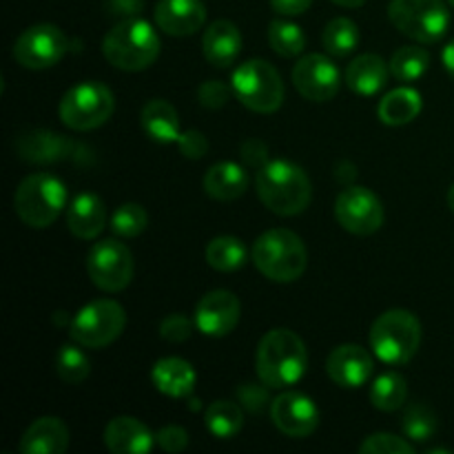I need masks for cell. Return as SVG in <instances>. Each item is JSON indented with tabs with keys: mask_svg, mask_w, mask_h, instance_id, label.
Instances as JSON below:
<instances>
[{
	"mask_svg": "<svg viewBox=\"0 0 454 454\" xmlns=\"http://www.w3.org/2000/svg\"><path fill=\"white\" fill-rule=\"evenodd\" d=\"M309 366L306 344L288 328H273L257 344L255 371L269 388H288L304 377Z\"/></svg>",
	"mask_w": 454,
	"mask_h": 454,
	"instance_id": "1",
	"label": "cell"
},
{
	"mask_svg": "<svg viewBox=\"0 0 454 454\" xmlns=\"http://www.w3.org/2000/svg\"><path fill=\"white\" fill-rule=\"evenodd\" d=\"M255 189L262 204L275 215L293 217L306 211L313 198V186L301 167L291 160H273L257 168Z\"/></svg>",
	"mask_w": 454,
	"mask_h": 454,
	"instance_id": "2",
	"label": "cell"
},
{
	"mask_svg": "<svg viewBox=\"0 0 454 454\" xmlns=\"http://www.w3.org/2000/svg\"><path fill=\"white\" fill-rule=\"evenodd\" d=\"M160 43L158 31L145 18L120 20L102 40V53L120 71H145L158 60Z\"/></svg>",
	"mask_w": 454,
	"mask_h": 454,
	"instance_id": "3",
	"label": "cell"
},
{
	"mask_svg": "<svg viewBox=\"0 0 454 454\" xmlns=\"http://www.w3.org/2000/svg\"><path fill=\"white\" fill-rule=\"evenodd\" d=\"M251 260L270 282L291 284L304 275L309 253L297 233L288 229H270L253 242Z\"/></svg>",
	"mask_w": 454,
	"mask_h": 454,
	"instance_id": "4",
	"label": "cell"
},
{
	"mask_svg": "<svg viewBox=\"0 0 454 454\" xmlns=\"http://www.w3.org/2000/svg\"><path fill=\"white\" fill-rule=\"evenodd\" d=\"M69 202V193L60 177L51 173H31L13 193V208L29 229H47L58 220Z\"/></svg>",
	"mask_w": 454,
	"mask_h": 454,
	"instance_id": "5",
	"label": "cell"
},
{
	"mask_svg": "<svg viewBox=\"0 0 454 454\" xmlns=\"http://www.w3.org/2000/svg\"><path fill=\"white\" fill-rule=\"evenodd\" d=\"M421 346V322L403 309L381 313L371 326V348L380 362L403 366Z\"/></svg>",
	"mask_w": 454,
	"mask_h": 454,
	"instance_id": "6",
	"label": "cell"
},
{
	"mask_svg": "<svg viewBox=\"0 0 454 454\" xmlns=\"http://www.w3.org/2000/svg\"><path fill=\"white\" fill-rule=\"evenodd\" d=\"M231 89L239 105L255 114H275L284 102V82L270 62L253 58L233 71Z\"/></svg>",
	"mask_w": 454,
	"mask_h": 454,
	"instance_id": "7",
	"label": "cell"
},
{
	"mask_svg": "<svg viewBox=\"0 0 454 454\" xmlns=\"http://www.w3.org/2000/svg\"><path fill=\"white\" fill-rule=\"evenodd\" d=\"M115 109V98L109 87L102 82L89 80L71 87L62 96L58 115L60 122L71 131H93L109 122Z\"/></svg>",
	"mask_w": 454,
	"mask_h": 454,
	"instance_id": "8",
	"label": "cell"
},
{
	"mask_svg": "<svg viewBox=\"0 0 454 454\" xmlns=\"http://www.w3.org/2000/svg\"><path fill=\"white\" fill-rule=\"evenodd\" d=\"M388 18L419 44L439 43L450 27V12L443 0H390Z\"/></svg>",
	"mask_w": 454,
	"mask_h": 454,
	"instance_id": "9",
	"label": "cell"
},
{
	"mask_svg": "<svg viewBox=\"0 0 454 454\" xmlns=\"http://www.w3.org/2000/svg\"><path fill=\"white\" fill-rule=\"evenodd\" d=\"M127 313L114 300H96L82 306L69 322V335L82 348H105L122 335Z\"/></svg>",
	"mask_w": 454,
	"mask_h": 454,
	"instance_id": "10",
	"label": "cell"
},
{
	"mask_svg": "<svg viewBox=\"0 0 454 454\" xmlns=\"http://www.w3.org/2000/svg\"><path fill=\"white\" fill-rule=\"evenodd\" d=\"M133 255L127 244L109 238L91 247L87 255V273L91 282L105 293H120L133 279Z\"/></svg>",
	"mask_w": 454,
	"mask_h": 454,
	"instance_id": "11",
	"label": "cell"
},
{
	"mask_svg": "<svg viewBox=\"0 0 454 454\" xmlns=\"http://www.w3.org/2000/svg\"><path fill=\"white\" fill-rule=\"evenodd\" d=\"M69 51V40L56 25L40 22L27 27L13 43V60L31 71L56 67Z\"/></svg>",
	"mask_w": 454,
	"mask_h": 454,
	"instance_id": "12",
	"label": "cell"
},
{
	"mask_svg": "<svg viewBox=\"0 0 454 454\" xmlns=\"http://www.w3.org/2000/svg\"><path fill=\"white\" fill-rule=\"evenodd\" d=\"M335 217L353 235H372L381 229L386 211L381 200L366 186H348L335 200Z\"/></svg>",
	"mask_w": 454,
	"mask_h": 454,
	"instance_id": "13",
	"label": "cell"
},
{
	"mask_svg": "<svg viewBox=\"0 0 454 454\" xmlns=\"http://www.w3.org/2000/svg\"><path fill=\"white\" fill-rule=\"evenodd\" d=\"M341 75L335 62L322 53H309L293 67V84L310 102H328L340 91Z\"/></svg>",
	"mask_w": 454,
	"mask_h": 454,
	"instance_id": "14",
	"label": "cell"
},
{
	"mask_svg": "<svg viewBox=\"0 0 454 454\" xmlns=\"http://www.w3.org/2000/svg\"><path fill=\"white\" fill-rule=\"evenodd\" d=\"M270 419L286 437L304 439L317 430L319 408L309 395L286 390L270 402Z\"/></svg>",
	"mask_w": 454,
	"mask_h": 454,
	"instance_id": "15",
	"label": "cell"
},
{
	"mask_svg": "<svg viewBox=\"0 0 454 454\" xmlns=\"http://www.w3.org/2000/svg\"><path fill=\"white\" fill-rule=\"evenodd\" d=\"M242 306L231 291L217 288L200 297L195 306V328L207 337H226L235 331Z\"/></svg>",
	"mask_w": 454,
	"mask_h": 454,
	"instance_id": "16",
	"label": "cell"
},
{
	"mask_svg": "<svg viewBox=\"0 0 454 454\" xmlns=\"http://www.w3.org/2000/svg\"><path fill=\"white\" fill-rule=\"evenodd\" d=\"M326 372L341 388H359L371 381L375 362H372V355L362 346L341 344L328 355Z\"/></svg>",
	"mask_w": 454,
	"mask_h": 454,
	"instance_id": "17",
	"label": "cell"
},
{
	"mask_svg": "<svg viewBox=\"0 0 454 454\" xmlns=\"http://www.w3.org/2000/svg\"><path fill=\"white\" fill-rule=\"evenodd\" d=\"M153 20L164 34L186 38L204 27L207 7L202 0H160L155 4Z\"/></svg>",
	"mask_w": 454,
	"mask_h": 454,
	"instance_id": "18",
	"label": "cell"
},
{
	"mask_svg": "<svg viewBox=\"0 0 454 454\" xmlns=\"http://www.w3.org/2000/svg\"><path fill=\"white\" fill-rule=\"evenodd\" d=\"M75 145L58 133L43 131V129H31L16 137V153L25 162L31 164H51L60 160L71 158Z\"/></svg>",
	"mask_w": 454,
	"mask_h": 454,
	"instance_id": "19",
	"label": "cell"
},
{
	"mask_svg": "<svg viewBox=\"0 0 454 454\" xmlns=\"http://www.w3.org/2000/svg\"><path fill=\"white\" fill-rule=\"evenodd\" d=\"M153 443L155 434L136 417H114L105 428V446L114 454H146Z\"/></svg>",
	"mask_w": 454,
	"mask_h": 454,
	"instance_id": "20",
	"label": "cell"
},
{
	"mask_svg": "<svg viewBox=\"0 0 454 454\" xmlns=\"http://www.w3.org/2000/svg\"><path fill=\"white\" fill-rule=\"evenodd\" d=\"M69 448V428L58 417H40L25 430L18 450L22 454H65Z\"/></svg>",
	"mask_w": 454,
	"mask_h": 454,
	"instance_id": "21",
	"label": "cell"
},
{
	"mask_svg": "<svg viewBox=\"0 0 454 454\" xmlns=\"http://www.w3.org/2000/svg\"><path fill=\"white\" fill-rule=\"evenodd\" d=\"M204 58L217 69L235 65L242 51V34L231 20H215L208 25L202 38Z\"/></svg>",
	"mask_w": 454,
	"mask_h": 454,
	"instance_id": "22",
	"label": "cell"
},
{
	"mask_svg": "<svg viewBox=\"0 0 454 454\" xmlns=\"http://www.w3.org/2000/svg\"><path fill=\"white\" fill-rule=\"evenodd\" d=\"M67 226L78 239H96L106 226V208L96 193H80L67 207Z\"/></svg>",
	"mask_w": 454,
	"mask_h": 454,
	"instance_id": "23",
	"label": "cell"
},
{
	"mask_svg": "<svg viewBox=\"0 0 454 454\" xmlns=\"http://www.w3.org/2000/svg\"><path fill=\"white\" fill-rule=\"evenodd\" d=\"M195 380H198V375H195L193 366L182 357L160 359L151 371V381H153L155 388L173 399L189 397L195 388Z\"/></svg>",
	"mask_w": 454,
	"mask_h": 454,
	"instance_id": "24",
	"label": "cell"
},
{
	"mask_svg": "<svg viewBox=\"0 0 454 454\" xmlns=\"http://www.w3.org/2000/svg\"><path fill=\"white\" fill-rule=\"evenodd\" d=\"M390 65L377 53H362L346 69V84L359 96H375L386 87Z\"/></svg>",
	"mask_w": 454,
	"mask_h": 454,
	"instance_id": "25",
	"label": "cell"
},
{
	"mask_svg": "<svg viewBox=\"0 0 454 454\" xmlns=\"http://www.w3.org/2000/svg\"><path fill=\"white\" fill-rule=\"evenodd\" d=\"M140 124L146 131V136H149L151 140L160 142V145H171V142L180 140L182 136L177 109L171 102L160 100V98L149 100L142 106Z\"/></svg>",
	"mask_w": 454,
	"mask_h": 454,
	"instance_id": "26",
	"label": "cell"
},
{
	"mask_svg": "<svg viewBox=\"0 0 454 454\" xmlns=\"http://www.w3.org/2000/svg\"><path fill=\"white\" fill-rule=\"evenodd\" d=\"M248 189V173L238 162H217L204 176V191L217 202H233Z\"/></svg>",
	"mask_w": 454,
	"mask_h": 454,
	"instance_id": "27",
	"label": "cell"
},
{
	"mask_svg": "<svg viewBox=\"0 0 454 454\" xmlns=\"http://www.w3.org/2000/svg\"><path fill=\"white\" fill-rule=\"evenodd\" d=\"M421 106H424V100L419 91L411 87H399L381 98L377 115L388 127H403L421 114Z\"/></svg>",
	"mask_w": 454,
	"mask_h": 454,
	"instance_id": "28",
	"label": "cell"
},
{
	"mask_svg": "<svg viewBox=\"0 0 454 454\" xmlns=\"http://www.w3.org/2000/svg\"><path fill=\"white\" fill-rule=\"evenodd\" d=\"M204 424L208 433L217 439H233L238 437L239 430L244 428V412L242 408L229 399H217L204 412Z\"/></svg>",
	"mask_w": 454,
	"mask_h": 454,
	"instance_id": "29",
	"label": "cell"
},
{
	"mask_svg": "<svg viewBox=\"0 0 454 454\" xmlns=\"http://www.w3.org/2000/svg\"><path fill=\"white\" fill-rule=\"evenodd\" d=\"M207 264L220 273H231L247 264V247L239 238L220 235L207 247Z\"/></svg>",
	"mask_w": 454,
	"mask_h": 454,
	"instance_id": "30",
	"label": "cell"
},
{
	"mask_svg": "<svg viewBox=\"0 0 454 454\" xmlns=\"http://www.w3.org/2000/svg\"><path fill=\"white\" fill-rule=\"evenodd\" d=\"M408 384L399 372H384L371 386V403L381 412H395L406 403Z\"/></svg>",
	"mask_w": 454,
	"mask_h": 454,
	"instance_id": "31",
	"label": "cell"
},
{
	"mask_svg": "<svg viewBox=\"0 0 454 454\" xmlns=\"http://www.w3.org/2000/svg\"><path fill=\"white\" fill-rule=\"evenodd\" d=\"M430 67V53L419 44L402 47L390 58V75L399 82H417Z\"/></svg>",
	"mask_w": 454,
	"mask_h": 454,
	"instance_id": "32",
	"label": "cell"
},
{
	"mask_svg": "<svg viewBox=\"0 0 454 454\" xmlns=\"http://www.w3.org/2000/svg\"><path fill=\"white\" fill-rule=\"evenodd\" d=\"M322 44L331 56H348L359 44V29L350 18H333L322 34Z\"/></svg>",
	"mask_w": 454,
	"mask_h": 454,
	"instance_id": "33",
	"label": "cell"
},
{
	"mask_svg": "<svg viewBox=\"0 0 454 454\" xmlns=\"http://www.w3.org/2000/svg\"><path fill=\"white\" fill-rule=\"evenodd\" d=\"M56 372L65 384L78 386L91 372V362H89L87 353L80 348V344H65L58 348L56 353Z\"/></svg>",
	"mask_w": 454,
	"mask_h": 454,
	"instance_id": "34",
	"label": "cell"
},
{
	"mask_svg": "<svg viewBox=\"0 0 454 454\" xmlns=\"http://www.w3.org/2000/svg\"><path fill=\"white\" fill-rule=\"evenodd\" d=\"M439 428V419L434 415V411L426 403H412L408 406V411L403 412L402 419V430L406 434L408 442L415 443H424L430 442V439L437 434Z\"/></svg>",
	"mask_w": 454,
	"mask_h": 454,
	"instance_id": "35",
	"label": "cell"
},
{
	"mask_svg": "<svg viewBox=\"0 0 454 454\" xmlns=\"http://www.w3.org/2000/svg\"><path fill=\"white\" fill-rule=\"evenodd\" d=\"M269 44L278 56L295 58L304 51L306 35L295 22L273 20L269 25Z\"/></svg>",
	"mask_w": 454,
	"mask_h": 454,
	"instance_id": "36",
	"label": "cell"
},
{
	"mask_svg": "<svg viewBox=\"0 0 454 454\" xmlns=\"http://www.w3.org/2000/svg\"><path fill=\"white\" fill-rule=\"evenodd\" d=\"M149 224V215H146L145 208L140 204H122L118 211L111 217V231H114L118 238H137L142 231Z\"/></svg>",
	"mask_w": 454,
	"mask_h": 454,
	"instance_id": "37",
	"label": "cell"
},
{
	"mask_svg": "<svg viewBox=\"0 0 454 454\" xmlns=\"http://www.w3.org/2000/svg\"><path fill=\"white\" fill-rule=\"evenodd\" d=\"M362 454H412L415 446L408 439L388 433H375L366 437L359 446Z\"/></svg>",
	"mask_w": 454,
	"mask_h": 454,
	"instance_id": "38",
	"label": "cell"
},
{
	"mask_svg": "<svg viewBox=\"0 0 454 454\" xmlns=\"http://www.w3.org/2000/svg\"><path fill=\"white\" fill-rule=\"evenodd\" d=\"M193 326L195 322H191L184 315H168L160 324V335H162V340L171 341V344H182V341H186L191 337Z\"/></svg>",
	"mask_w": 454,
	"mask_h": 454,
	"instance_id": "39",
	"label": "cell"
},
{
	"mask_svg": "<svg viewBox=\"0 0 454 454\" xmlns=\"http://www.w3.org/2000/svg\"><path fill=\"white\" fill-rule=\"evenodd\" d=\"M231 91H233V89H229L224 82H220V80H207V82L200 84L198 89L200 105H202L204 109H222V106L226 105V100H229Z\"/></svg>",
	"mask_w": 454,
	"mask_h": 454,
	"instance_id": "40",
	"label": "cell"
},
{
	"mask_svg": "<svg viewBox=\"0 0 454 454\" xmlns=\"http://www.w3.org/2000/svg\"><path fill=\"white\" fill-rule=\"evenodd\" d=\"M155 443L164 452L176 454L186 450V446H189V434H186V430L182 426H164V428H160L155 433Z\"/></svg>",
	"mask_w": 454,
	"mask_h": 454,
	"instance_id": "41",
	"label": "cell"
},
{
	"mask_svg": "<svg viewBox=\"0 0 454 454\" xmlns=\"http://www.w3.org/2000/svg\"><path fill=\"white\" fill-rule=\"evenodd\" d=\"M238 399L251 412H262L269 403V386L266 384H242L238 388Z\"/></svg>",
	"mask_w": 454,
	"mask_h": 454,
	"instance_id": "42",
	"label": "cell"
},
{
	"mask_svg": "<svg viewBox=\"0 0 454 454\" xmlns=\"http://www.w3.org/2000/svg\"><path fill=\"white\" fill-rule=\"evenodd\" d=\"M177 146H180L182 155L189 160H200L207 155L208 151V140L204 137V133L200 131H184L177 140Z\"/></svg>",
	"mask_w": 454,
	"mask_h": 454,
	"instance_id": "43",
	"label": "cell"
},
{
	"mask_svg": "<svg viewBox=\"0 0 454 454\" xmlns=\"http://www.w3.org/2000/svg\"><path fill=\"white\" fill-rule=\"evenodd\" d=\"M145 9V0H105V12L118 20L137 18Z\"/></svg>",
	"mask_w": 454,
	"mask_h": 454,
	"instance_id": "44",
	"label": "cell"
},
{
	"mask_svg": "<svg viewBox=\"0 0 454 454\" xmlns=\"http://www.w3.org/2000/svg\"><path fill=\"white\" fill-rule=\"evenodd\" d=\"M242 158L251 167L262 168L269 162V149H266V145L262 140H248L242 146Z\"/></svg>",
	"mask_w": 454,
	"mask_h": 454,
	"instance_id": "45",
	"label": "cell"
},
{
	"mask_svg": "<svg viewBox=\"0 0 454 454\" xmlns=\"http://www.w3.org/2000/svg\"><path fill=\"white\" fill-rule=\"evenodd\" d=\"M313 4V0H270V7L275 13L284 18L301 16L304 12H309V7Z\"/></svg>",
	"mask_w": 454,
	"mask_h": 454,
	"instance_id": "46",
	"label": "cell"
},
{
	"mask_svg": "<svg viewBox=\"0 0 454 454\" xmlns=\"http://www.w3.org/2000/svg\"><path fill=\"white\" fill-rule=\"evenodd\" d=\"M442 60H443V67H446L448 74H450L454 78V40H452V43H448L446 47H443Z\"/></svg>",
	"mask_w": 454,
	"mask_h": 454,
	"instance_id": "47",
	"label": "cell"
},
{
	"mask_svg": "<svg viewBox=\"0 0 454 454\" xmlns=\"http://www.w3.org/2000/svg\"><path fill=\"white\" fill-rule=\"evenodd\" d=\"M331 3L340 4V7H348V9H355V7H362L366 0H331Z\"/></svg>",
	"mask_w": 454,
	"mask_h": 454,
	"instance_id": "48",
	"label": "cell"
},
{
	"mask_svg": "<svg viewBox=\"0 0 454 454\" xmlns=\"http://www.w3.org/2000/svg\"><path fill=\"white\" fill-rule=\"evenodd\" d=\"M448 207H450V211L454 213V184L448 189Z\"/></svg>",
	"mask_w": 454,
	"mask_h": 454,
	"instance_id": "49",
	"label": "cell"
},
{
	"mask_svg": "<svg viewBox=\"0 0 454 454\" xmlns=\"http://www.w3.org/2000/svg\"><path fill=\"white\" fill-rule=\"evenodd\" d=\"M448 3H450V4H452V7H454V0H448Z\"/></svg>",
	"mask_w": 454,
	"mask_h": 454,
	"instance_id": "50",
	"label": "cell"
}]
</instances>
